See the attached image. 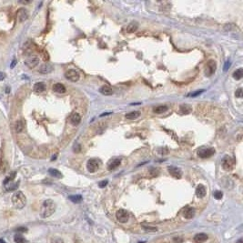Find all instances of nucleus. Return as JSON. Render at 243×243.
I'll use <instances>...</instances> for the list:
<instances>
[{"instance_id": "nucleus-1", "label": "nucleus", "mask_w": 243, "mask_h": 243, "mask_svg": "<svg viewBox=\"0 0 243 243\" xmlns=\"http://www.w3.org/2000/svg\"><path fill=\"white\" fill-rule=\"evenodd\" d=\"M56 211V203L52 200H45L40 208V217L43 219H47Z\"/></svg>"}, {"instance_id": "nucleus-2", "label": "nucleus", "mask_w": 243, "mask_h": 243, "mask_svg": "<svg viewBox=\"0 0 243 243\" xmlns=\"http://www.w3.org/2000/svg\"><path fill=\"white\" fill-rule=\"evenodd\" d=\"M11 201L13 206L18 209L23 208L26 205V198L22 191H16L11 198Z\"/></svg>"}, {"instance_id": "nucleus-3", "label": "nucleus", "mask_w": 243, "mask_h": 243, "mask_svg": "<svg viewBox=\"0 0 243 243\" xmlns=\"http://www.w3.org/2000/svg\"><path fill=\"white\" fill-rule=\"evenodd\" d=\"M217 69V63L216 61H214L213 59L208 60V61L206 63L205 66V69H204V73H205L206 76H211L215 72H216Z\"/></svg>"}, {"instance_id": "nucleus-4", "label": "nucleus", "mask_w": 243, "mask_h": 243, "mask_svg": "<svg viewBox=\"0 0 243 243\" xmlns=\"http://www.w3.org/2000/svg\"><path fill=\"white\" fill-rule=\"evenodd\" d=\"M116 218L120 223H126L129 219V213L123 208H120L116 213Z\"/></svg>"}, {"instance_id": "nucleus-5", "label": "nucleus", "mask_w": 243, "mask_h": 243, "mask_svg": "<svg viewBox=\"0 0 243 243\" xmlns=\"http://www.w3.org/2000/svg\"><path fill=\"white\" fill-rule=\"evenodd\" d=\"M99 166H100V162H99L98 159L91 158L87 163V169L88 170V172L94 173L99 169Z\"/></svg>"}, {"instance_id": "nucleus-6", "label": "nucleus", "mask_w": 243, "mask_h": 243, "mask_svg": "<svg viewBox=\"0 0 243 243\" xmlns=\"http://www.w3.org/2000/svg\"><path fill=\"white\" fill-rule=\"evenodd\" d=\"M65 78L71 82H76L80 79V75L75 69H69L65 73Z\"/></svg>"}, {"instance_id": "nucleus-7", "label": "nucleus", "mask_w": 243, "mask_h": 243, "mask_svg": "<svg viewBox=\"0 0 243 243\" xmlns=\"http://www.w3.org/2000/svg\"><path fill=\"white\" fill-rule=\"evenodd\" d=\"M39 64V58L37 56H30L25 59V65L28 68H34Z\"/></svg>"}, {"instance_id": "nucleus-8", "label": "nucleus", "mask_w": 243, "mask_h": 243, "mask_svg": "<svg viewBox=\"0 0 243 243\" xmlns=\"http://www.w3.org/2000/svg\"><path fill=\"white\" fill-rule=\"evenodd\" d=\"M234 166H235V161H234V159L232 158L227 156V157H225L223 158V160H222V168L225 170H227V171L232 170L233 168H234Z\"/></svg>"}, {"instance_id": "nucleus-9", "label": "nucleus", "mask_w": 243, "mask_h": 243, "mask_svg": "<svg viewBox=\"0 0 243 243\" xmlns=\"http://www.w3.org/2000/svg\"><path fill=\"white\" fill-rule=\"evenodd\" d=\"M215 154L214 148H201L198 151V155L201 158H211Z\"/></svg>"}, {"instance_id": "nucleus-10", "label": "nucleus", "mask_w": 243, "mask_h": 243, "mask_svg": "<svg viewBox=\"0 0 243 243\" xmlns=\"http://www.w3.org/2000/svg\"><path fill=\"white\" fill-rule=\"evenodd\" d=\"M16 18H18V20L20 23L25 22L27 18H28V11L24 7L19 8L18 10V12H16Z\"/></svg>"}, {"instance_id": "nucleus-11", "label": "nucleus", "mask_w": 243, "mask_h": 243, "mask_svg": "<svg viewBox=\"0 0 243 243\" xmlns=\"http://www.w3.org/2000/svg\"><path fill=\"white\" fill-rule=\"evenodd\" d=\"M54 70V67L51 64H48V63H45L43 64L41 67L38 69V72L42 75H47V74H50L51 72H53Z\"/></svg>"}, {"instance_id": "nucleus-12", "label": "nucleus", "mask_w": 243, "mask_h": 243, "mask_svg": "<svg viewBox=\"0 0 243 243\" xmlns=\"http://www.w3.org/2000/svg\"><path fill=\"white\" fill-rule=\"evenodd\" d=\"M168 170H169V174L172 177H174V178H176V179H180L181 177H182V171L179 168L173 167V166H170V167L168 168Z\"/></svg>"}, {"instance_id": "nucleus-13", "label": "nucleus", "mask_w": 243, "mask_h": 243, "mask_svg": "<svg viewBox=\"0 0 243 243\" xmlns=\"http://www.w3.org/2000/svg\"><path fill=\"white\" fill-rule=\"evenodd\" d=\"M195 208L192 207H187L183 211V216L187 219H191L195 216Z\"/></svg>"}, {"instance_id": "nucleus-14", "label": "nucleus", "mask_w": 243, "mask_h": 243, "mask_svg": "<svg viewBox=\"0 0 243 243\" xmlns=\"http://www.w3.org/2000/svg\"><path fill=\"white\" fill-rule=\"evenodd\" d=\"M69 122L73 126H78L81 122V116L76 112L73 113L69 118Z\"/></svg>"}, {"instance_id": "nucleus-15", "label": "nucleus", "mask_w": 243, "mask_h": 243, "mask_svg": "<svg viewBox=\"0 0 243 243\" xmlns=\"http://www.w3.org/2000/svg\"><path fill=\"white\" fill-rule=\"evenodd\" d=\"M207 194V190H206V187L204 185L202 184H200V185H198L197 187V189H196V195L198 198H202L206 196Z\"/></svg>"}, {"instance_id": "nucleus-16", "label": "nucleus", "mask_w": 243, "mask_h": 243, "mask_svg": "<svg viewBox=\"0 0 243 243\" xmlns=\"http://www.w3.org/2000/svg\"><path fill=\"white\" fill-rule=\"evenodd\" d=\"M121 164V159L120 158H114L112 159L111 161H110L108 165V170H115L117 169Z\"/></svg>"}, {"instance_id": "nucleus-17", "label": "nucleus", "mask_w": 243, "mask_h": 243, "mask_svg": "<svg viewBox=\"0 0 243 243\" xmlns=\"http://www.w3.org/2000/svg\"><path fill=\"white\" fill-rule=\"evenodd\" d=\"M14 129L16 133H20V132H22L25 129V122L22 119L16 120L14 125Z\"/></svg>"}, {"instance_id": "nucleus-18", "label": "nucleus", "mask_w": 243, "mask_h": 243, "mask_svg": "<svg viewBox=\"0 0 243 243\" xmlns=\"http://www.w3.org/2000/svg\"><path fill=\"white\" fill-rule=\"evenodd\" d=\"M208 236L206 233H198L194 237V241L197 243H203L206 240H208Z\"/></svg>"}, {"instance_id": "nucleus-19", "label": "nucleus", "mask_w": 243, "mask_h": 243, "mask_svg": "<svg viewBox=\"0 0 243 243\" xmlns=\"http://www.w3.org/2000/svg\"><path fill=\"white\" fill-rule=\"evenodd\" d=\"M18 184H19L18 182H16V183H14L13 180H11V181H8V182H5V183H4L5 190H7V191L16 190L18 187Z\"/></svg>"}, {"instance_id": "nucleus-20", "label": "nucleus", "mask_w": 243, "mask_h": 243, "mask_svg": "<svg viewBox=\"0 0 243 243\" xmlns=\"http://www.w3.org/2000/svg\"><path fill=\"white\" fill-rule=\"evenodd\" d=\"M46 90V85L43 82H37L34 85V91L36 93H42Z\"/></svg>"}, {"instance_id": "nucleus-21", "label": "nucleus", "mask_w": 243, "mask_h": 243, "mask_svg": "<svg viewBox=\"0 0 243 243\" xmlns=\"http://www.w3.org/2000/svg\"><path fill=\"white\" fill-rule=\"evenodd\" d=\"M53 90L58 94H63L66 92V87L63 84H61V83H56V84L53 86Z\"/></svg>"}, {"instance_id": "nucleus-22", "label": "nucleus", "mask_w": 243, "mask_h": 243, "mask_svg": "<svg viewBox=\"0 0 243 243\" xmlns=\"http://www.w3.org/2000/svg\"><path fill=\"white\" fill-rule=\"evenodd\" d=\"M99 92H100L102 95L104 96H111L113 94V90L111 87H109L108 86H103L100 87L99 89Z\"/></svg>"}, {"instance_id": "nucleus-23", "label": "nucleus", "mask_w": 243, "mask_h": 243, "mask_svg": "<svg viewBox=\"0 0 243 243\" xmlns=\"http://www.w3.org/2000/svg\"><path fill=\"white\" fill-rule=\"evenodd\" d=\"M179 111L182 113V114H190L191 111H192V108L190 106V105H187V104H183V105H181V106L179 107Z\"/></svg>"}, {"instance_id": "nucleus-24", "label": "nucleus", "mask_w": 243, "mask_h": 243, "mask_svg": "<svg viewBox=\"0 0 243 243\" xmlns=\"http://www.w3.org/2000/svg\"><path fill=\"white\" fill-rule=\"evenodd\" d=\"M48 173H49V175H51L52 177H54V178H57V179L63 178L62 173L60 172L59 170L56 169H48Z\"/></svg>"}, {"instance_id": "nucleus-25", "label": "nucleus", "mask_w": 243, "mask_h": 243, "mask_svg": "<svg viewBox=\"0 0 243 243\" xmlns=\"http://www.w3.org/2000/svg\"><path fill=\"white\" fill-rule=\"evenodd\" d=\"M168 109H169V108L167 106H165V105H160V106H157V107L154 108L153 111L156 114H162V113L167 111Z\"/></svg>"}, {"instance_id": "nucleus-26", "label": "nucleus", "mask_w": 243, "mask_h": 243, "mask_svg": "<svg viewBox=\"0 0 243 243\" xmlns=\"http://www.w3.org/2000/svg\"><path fill=\"white\" fill-rule=\"evenodd\" d=\"M140 116V112L139 111H131V112H129V113H127L126 114V118L127 119H130V120H132V119H136V118H137Z\"/></svg>"}, {"instance_id": "nucleus-27", "label": "nucleus", "mask_w": 243, "mask_h": 243, "mask_svg": "<svg viewBox=\"0 0 243 243\" xmlns=\"http://www.w3.org/2000/svg\"><path fill=\"white\" fill-rule=\"evenodd\" d=\"M137 27H139V25H137V22H131V23L127 26V32L129 33H132V32H135Z\"/></svg>"}, {"instance_id": "nucleus-28", "label": "nucleus", "mask_w": 243, "mask_h": 243, "mask_svg": "<svg viewBox=\"0 0 243 243\" xmlns=\"http://www.w3.org/2000/svg\"><path fill=\"white\" fill-rule=\"evenodd\" d=\"M232 76H233V79H236V80H240L242 79V76H243V69L242 68H239V69H237L236 71H234Z\"/></svg>"}, {"instance_id": "nucleus-29", "label": "nucleus", "mask_w": 243, "mask_h": 243, "mask_svg": "<svg viewBox=\"0 0 243 243\" xmlns=\"http://www.w3.org/2000/svg\"><path fill=\"white\" fill-rule=\"evenodd\" d=\"M14 240L16 243H26V240L21 234H16L14 237Z\"/></svg>"}, {"instance_id": "nucleus-30", "label": "nucleus", "mask_w": 243, "mask_h": 243, "mask_svg": "<svg viewBox=\"0 0 243 243\" xmlns=\"http://www.w3.org/2000/svg\"><path fill=\"white\" fill-rule=\"evenodd\" d=\"M69 200L74 202V203H79L82 201V197L80 195H73V196H69Z\"/></svg>"}, {"instance_id": "nucleus-31", "label": "nucleus", "mask_w": 243, "mask_h": 243, "mask_svg": "<svg viewBox=\"0 0 243 243\" xmlns=\"http://www.w3.org/2000/svg\"><path fill=\"white\" fill-rule=\"evenodd\" d=\"M213 196H214L215 198H216V200H221L222 197H223V193L221 191H219V190H216L213 193Z\"/></svg>"}, {"instance_id": "nucleus-32", "label": "nucleus", "mask_w": 243, "mask_h": 243, "mask_svg": "<svg viewBox=\"0 0 243 243\" xmlns=\"http://www.w3.org/2000/svg\"><path fill=\"white\" fill-rule=\"evenodd\" d=\"M204 90H198L196 92H192V93H190L189 95H187V97H197L198 95H200L201 93H203Z\"/></svg>"}, {"instance_id": "nucleus-33", "label": "nucleus", "mask_w": 243, "mask_h": 243, "mask_svg": "<svg viewBox=\"0 0 243 243\" xmlns=\"http://www.w3.org/2000/svg\"><path fill=\"white\" fill-rule=\"evenodd\" d=\"M235 96L236 97H242V88H239V89H237L236 92H235Z\"/></svg>"}, {"instance_id": "nucleus-34", "label": "nucleus", "mask_w": 243, "mask_h": 243, "mask_svg": "<svg viewBox=\"0 0 243 243\" xmlns=\"http://www.w3.org/2000/svg\"><path fill=\"white\" fill-rule=\"evenodd\" d=\"M108 180H103V181H100V182H99V183H98V186H99V187H101V189H102V187H106V186L108 185Z\"/></svg>"}, {"instance_id": "nucleus-35", "label": "nucleus", "mask_w": 243, "mask_h": 243, "mask_svg": "<svg viewBox=\"0 0 243 243\" xmlns=\"http://www.w3.org/2000/svg\"><path fill=\"white\" fill-rule=\"evenodd\" d=\"M150 173L153 177H155V176H158V169H150Z\"/></svg>"}, {"instance_id": "nucleus-36", "label": "nucleus", "mask_w": 243, "mask_h": 243, "mask_svg": "<svg viewBox=\"0 0 243 243\" xmlns=\"http://www.w3.org/2000/svg\"><path fill=\"white\" fill-rule=\"evenodd\" d=\"M144 229L146 230H148V231H157V228L155 227H146V226H144Z\"/></svg>"}, {"instance_id": "nucleus-37", "label": "nucleus", "mask_w": 243, "mask_h": 243, "mask_svg": "<svg viewBox=\"0 0 243 243\" xmlns=\"http://www.w3.org/2000/svg\"><path fill=\"white\" fill-rule=\"evenodd\" d=\"M16 231H19V232H26L27 231V229L25 228V227H19V228H18L16 229Z\"/></svg>"}, {"instance_id": "nucleus-38", "label": "nucleus", "mask_w": 243, "mask_h": 243, "mask_svg": "<svg viewBox=\"0 0 243 243\" xmlns=\"http://www.w3.org/2000/svg\"><path fill=\"white\" fill-rule=\"evenodd\" d=\"M5 76H7V75H5L4 72H1V71H0V81L4 80L5 79Z\"/></svg>"}, {"instance_id": "nucleus-39", "label": "nucleus", "mask_w": 243, "mask_h": 243, "mask_svg": "<svg viewBox=\"0 0 243 243\" xmlns=\"http://www.w3.org/2000/svg\"><path fill=\"white\" fill-rule=\"evenodd\" d=\"M228 68H229V62H227V63L225 64L224 70H225V71H227V70H228Z\"/></svg>"}, {"instance_id": "nucleus-40", "label": "nucleus", "mask_w": 243, "mask_h": 243, "mask_svg": "<svg viewBox=\"0 0 243 243\" xmlns=\"http://www.w3.org/2000/svg\"><path fill=\"white\" fill-rule=\"evenodd\" d=\"M16 60H14V61H13V63L11 64V68H13L15 67L14 65H16Z\"/></svg>"}, {"instance_id": "nucleus-41", "label": "nucleus", "mask_w": 243, "mask_h": 243, "mask_svg": "<svg viewBox=\"0 0 243 243\" xmlns=\"http://www.w3.org/2000/svg\"><path fill=\"white\" fill-rule=\"evenodd\" d=\"M0 243H7V242H5V241L4 240H2V239H0Z\"/></svg>"}, {"instance_id": "nucleus-42", "label": "nucleus", "mask_w": 243, "mask_h": 243, "mask_svg": "<svg viewBox=\"0 0 243 243\" xmlns=\"http://www.w3.org/2000/svg\"><path fill=\"white\" fill-rule=\"evenodd\" d=\"M237 243H243V242H242V239H240L238 241H237Z\"/></svg>"}]
</instances>
